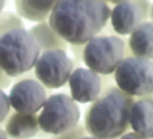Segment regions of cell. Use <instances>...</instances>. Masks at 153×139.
Returning <instances> with one entry per match:
<instances>
[{"label": "cell", "instance_id": "obj_1", "mask_svg": "<svg viewBox=\"0 0 153 139\" xmlns=\"http://www.w3.org/2000/svg\"><path fill=\"white\" fill-rule=\"evenodd\" d=\"M111 8L105 0H57L50 26L70 44H86L107 25Z\"/></svg>", "mask_w": 153, "mask_h": 139}, {"label": "cell", "instance_id": "obj_2", "mask_svg": "<svg viewBox=\"0 0 153 139\" xmlns=\"http://www.w3.org/2000/svg\"><path fill=\"white\" fill-rule=\"evenodd\" d=\"M133 97L117 87L104 90L85 112L88 134L99 139H120L130 126V111Z\"/></svg>", "mask_w": 153, "mask_h": 139}, {"label": "cell", "instance_id": "obj_3", "mask_svg": "<svg viewBox=\"0 0 153 139\" xmlns=\"http://www.w3.org/2000/svg\"><path fill=\"white\" fill-rule=\"evenodd\" d=\"M40 55V48L25 28L14 29L0 36V67L11 78L33 69Z\"/></svg>", "mask_w": 153, "mask_h": 139}, {"label": "cell", "instance_id": "obj_4", "mask_svg": "<svg viewBox=\"0 0 153 139\" xmlns=\"http://www.w3.org/2000/svg\"><path fill=\"white\" fill-rule=\"evenodd\" d=\"M125 43L116 35H97L84 47L83 61L88 68L103 76L113 74L124 59Z\"/></svg>", "mask_w": 153, "mask_h": 139}, {"label": "cell", "instance_id": "obj_5", "mask_svg": "<svg viewBox=\"0 0 153 139\" xmlns=\"http://www.w3.org/2000/svg\"><path fill=\"white\" fill-rule=\"evenodd\" d=\"M80 110L76 102L68 95H51L44 103L38 122L40 129L49 135H58L78 126Z\"/></svg>", "mask_w": 153, "mask_h": 139}, {"label": "cell", "instance_id": "obj_6", "mask_svg": "<svg viewBox=\"0 0 153 139\" xmlns=\"http://www.w3.org/2000/svg\"><path fill=\"white\" fill-rule=\"evenodd\" d=\"M114 80L124 93L142 97L153 93V61L130 56L124 58L114 72Z\"/></svg>", "mask_w": 153, "mask_h": 139}, {"label": "cell", "instance_id": "obj_7", "mask_svg": "<svg viewBox=\"0 0 153 139\" xmlns=\"http://www.w3.org/2000/svg\"><path fill=\"white\" fill-rule=\"evenodd\" d=\"M36 80L49 90L63 87L74 70L73 61L62 50L43 52L34 65Z\"/></svg>", "mask_w": 153, "mask_h": 139}, {"label": "cell", "instance_id": "obj_8", "mask_svg": "<svg viewBox=\"0 0 153 139\" xmlns=\"http://www.w3.org/2000/svg\"><path fill=\"white\" fill-rule=\"evenodd\" d=\"M149 0H126L111 10V25L118 34H131L149 16Z\"/></svg>", "mask_w": 153, "mask_h": 139}, {"label": "cell", "instance_id": "obj_9", "mask_svg": "<svg viewBox=\"0 0 153 139\" xmlns=\"http://www.w3.org/2000/svg\"><path fill=\"white\" fill-rule=\"evenodd\" d=\"M48 94L46 88L37 80H24L15 82L8 98L15 111L36 114L42 108Z\"/></svg>", "mask_w": 153, "mask_h": 139}, {"label": "cell", "instance_id": "obj_10", "mask_svg": "<svg viewBox=\"0 0 153 139\" xmlns=\"http://www.w3.org/2000/svg\"><path fill=\"white\" fill-rule=\"evenodd\" d=\"M68 82L70 97L76 102H94L102 92L101 76L89 69L79 67L73 70Z\"/></svg>", "mask_w": 153, "mask_h": 139}, {"label": "cell", "instance_id": "obj_11", "mask_svg": "<svg viewBox=\"0 0 153 139\" xmlns=\"http://www.w3.org/2000/svg\"><path fill=\"white\" fill-rule=\"evenodd\" d=\"M40 130L37 114H24L11 109L5 121V131L11 139H32Z\"/></svg>", "mask_w": 153, "mask_h": 139}, {"label": "cell", "instance_id": "obj_12", "mask_svg": "<svg viewBox=\"0 0 153 139\" xmlns=\"http://www.w3.org/2000/svg\"><path fill=\"white\" fill-rule=\"evenodd\" d=\"M130 126L144 138H153V99L135 100L130 111Z\"/></svg>", "mask_w": 153, "mask_h": 139}, {"label": "cell", "instance_id": "obj_13", "mask_svg": "<svg viewBox=\"0 0 153 139\" xmlns=\"http://www.w3.org/2000/svg\"><path fill=\"white\" fill-rule=\"evenodd\" d=\"M129 47L134 57L153 60L152 22H144L131 34Z\"/></svg>", "mask_w": 153, "mask_h": 139}, {"label": "cell", "instance_id": "obj_14", "mask_svg": "<svg viewBox=\"0 0 153 139\" xmlns=\"http://www.w3.org/2000/svg\"><path fill=\"white\" fill-rule=\"evenodd\" d=\"M17 15L32 22L46 21L57 0H14Z\"/></svg>", "mask_w": 153, "mask_h": 139}, {"label": "cell", "instance_id": "obj_15", "mask_svg": "<svg viewBox=\"0 0 153 139\" xmlns=\"http://www.w3.org/2000/svg\"><path fill=\"white\" fill-rule=\"evenodd\" d=\"M29 33L35 40L41 52L51 50L67 51L68 43L62 39L49 25L47 21L41 22L33 26Z\"/></svg>", "mask_w": 153, "mask_h": 139}, {"label": "cell", "instance_id": "obj_16", "mask_svg": "<svg viewBox=\"0 0 153 139\" xmlns=\"http://www.w3.org/2000/svg\"><path fill=\"white\" fill-rule=\"evenodd\" d=\"M18 28H25V24L19 16L11 12L0 13V36Z\"/></svg>", "mask_w": 153, "mask_h": 139}, {"label": "cell", "instance_id": "obj_17", "mask_svg": "<svg viewBox=\"0 0 153 139\" xmlns=\"http://www.w3.org/2000/svg\"><path fill=\"white\" fill-rule=\"evenodd\" d=\"M88 134L85 125L83 123H79L78 126L68 131L63 132L58 135H51L49 139H81Z\"/></svg>", "mask_w": 153, "mask_h": 139}, {"label": "cell", "instance_id": "obj_18", "mask_svg": "<svg viewBox=\"0 0 153 139\" xmlns=\"http://www.w3.org/2000/svg\"><path fill=\"white\" fill-rule=\"evenodd\" d=\"M11 109L12 108L7 94L0 89V124L6 121Z\"/></svg>", "mask_w": 153, "mask_h": 139}, {"label": "cell", "instance_id": "obj_19", "mask_svg": "<svg viewBox=\"0 0 153 139\" xmlns=\"http://www.w3.org/2000/svg\"><path fill=\"white\" fill-rule=\"evenodd\" d=\"M85 44L76 45V44H70V49L72 53L75 56V59L78 62H80L83 61V51H84Z\"/></svg>", "mask_w": 153, "mask_h": 139}, {"label": "cell", "instance_id": "obj_20", "mask_svg": "<svg viewBox=\"0 0 153 139\" xmlns=\"http://www.w3.org/2000/svg\"><path fill=\"white\" fill-rule=\"evenodd\" d=\"M12 83V78L8 76L0 67V89H7Z\"/></svg>", "mask_w": 153, "mask_h": 139}, {"label": "cell", "instance_id": "obj_21", "mask_svg": "<svg viewBox=\"0 0 153 139\" xmlns=\"http://www.w3.org/2000/svg\"><path fill=\"white\" fill-rule=\"evenodd\" d=\"M24 80H36L33 69H32V70H30V71H28V72L16 77L15 78V82H17L19 81H24Z\"/></svg>", "mask_w": 153, "mask_h": 139}, {"label": "cell", "instance_id": "obj_22", "mask_svg": "<svg viewBox=\"0 0 153 139\" xmlns=\"http://www.w3.org/2000/svg\"><path fill=\"white\" fill-rule=\"evenodd\" d=\"M120 139H148V138H144L134 132H131V133H126Z\"/></svg>", "mask_w": 153, "mask_h": 139}, {"label": "cell", "instance_id": "obj_23", "mask_svg": "<svg viewBox=\"0 0 153 139\" xmlns=\"http://www.w3.org/2000/svg\"><path fill=\"white\" fill-rule=\"evenodd\" d=\"M50 135L49 134H47V133H45L44 131H42V130H39V132L32 138V139H49L50 138V136H49Z\"/></svg>", "mask_w": 153, "mask_h": 139}, {"label": "cell", "instance_id": "obj_24", "mask_svg": "<svg viewBox=\"0 0 153 139\" xmlns=\"http://www.w3.org/2000/svg\"><path fill=\"white\" fill-rule=\"evenodd\" d=\"M0 139H8V136L4 129L2 127H0Z\"/></svg>", "mask_w": 153, "mask_h": 139}, {"label": "cell", "instance_id": "obj_25", "mask_svg": "<svg viewBox=\"0 0 153 139\" xmlns=\"http://www.w3.org/2000/svg\"><path fill=\"white\" fill-rule=\"evenodd\" d=\"M106 2H110L112 4H120L122 2H124L126 0H105Z\"/></svg>", "mask_w": 153, "mask_h": 139}, {"label": "cell", "instance_id": "obj_26", "mask_svg": "<svg viewBox=\"0 0 153 139\" xmlns=\"http://www.w3.org/2000/svg\"><path fill=\"white\" fill-rule=\"evenodd\" d=\"M6 4V0H0V13H2Z\"/></svg>", "mask_w": 153, "mask_h": 139}, {"label": "cell", "instance_id": "obj_27", "mask_svg": "<svg viewBox=\"0 0 153 139\" xmlns=\"http://www.w3.org/2000/svg\"><path fill=\"white\" fill-rule=\"evenodd\" d=\"M81 139H99V138H97V137H95V136H92V135H90V136H88V135H86V136L82 137Z\"/></svg>", "mask_w": 153, "mask_h": 139}, {"label": "cell", "instance_id": "obj_28", "mask_svg": "<svg viewBox=\"0 0 153 139\" xmlns=\"http://www.w3.org/2000/svg\"><path fill=\"white\" fill-rule=\"evenodd\" d=\"M149 16H150V18L152 20V23H153V5L151 6L150 7V13H149Z\"/></svg>", "mask_w": 153, "mask_h": 139}]
</instances>
